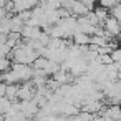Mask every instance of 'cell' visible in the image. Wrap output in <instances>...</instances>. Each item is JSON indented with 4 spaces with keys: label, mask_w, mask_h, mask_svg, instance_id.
<instances>
[{
    "label": "cell",
    "mask_w": 121,
    "mask_h": 121,
    "mask_svg": "<svg viewBox=\"0 0 121 121\" xmlns=\"http://www.w3.org/2000/svg\"><path fill=\"white\" fill-rule=\"evenodd\" d=\"M101 27H103V30H104L109 37H113V38H116V37L121 33V25H119V23H118V20H116L114 17H111V15L103 22V25H101Z\"/></svg>",
    "instance_id": "cell-1"
},
{
    "label": "cell",
    "mask_w": 121,
    "mask_h": 121,
    "mask_svg": "<svg viewBox=\"0 0 121 121\" xmlns=\"http://www.w3.org/2000/svg\"><path fill=\"white\" fill-rule=\"evenodd\" d=\"M91 12L95 13V17H96V20H98L99 27H101V25H103V22L109 17V10H108V9H104V7H101V5H96Z\"/></svg>",
    "instance_id": "cell-2"
},
{
    "label": "cell",
    "mask_w": 121,
    "mask_h": 121,
    "mask_svg": "<svg viewBox=\"0 0 121 121\" xmlns=\"http://www.w3.org/2000/svg\"><path fill=\"white\" fill-rule=\"evenodd\" d=\"M71 42H73V45H78V47L90 45V35H85L81 32H75L71 35Z\"/></svg>",
    "instance_id": "cell-3"
},
{
    "label": "cell",
    "mask_w": 121,
    "mask_h": 121,
    "mask_svg": "<svg viewBox=\"0 0 121 121\" xmlns=\"http://www.w3.org/2000/svg\"><path fill=\"white\" fill-rule=\"evenodd\" d=\"M17 91H18V85H7L5 88V98L10 101L17 99Z\"/></svg>",
    "instance_id": "cell-4"
},
{
    "label": "cell",
    "mask_w": 121,
    "mask_h": 121,
    "mask_svg": "<svg viewBox=\"0 0 121 121\" xmlns=\"http://www.w3.org/2000/svg\"><path fill=\"white\" fill-rule=\"evenodd\" d=\"M48 61H50L48 58H45V56H38V58H35V61L32 63V68H33V70H43V71H45Z\"/></svg>",
    "instance_id": "cell-5"
},
{
    "label": "cell",
    "mask_w": 121,
    "mask_h": 121,
    "mask_svg": "<svg viewBox=\"0 0 121 121\" xmlns=\"http://www.w3.org/2000/svg\"><path fill=\"white\" fill-rule=\"evenodd\" d=\"M4 121H27V118L20 111H15V113H5Z\"/></svg>",
    "instance_id": "cell-6"
},
{
    "label": "cell",
    "mask_w": 121,
    "mask_h": 121,
    "mask_svg": "<svg viewBox=\"0 0 121 121\" xmlns=\"http://www.w3.org/2000/svg\"><path fill=\"white\" fill-rule=\"evenodd\" d=\"M5 37H7V35H5ZM10 52H12V48L7 45L5 38H2V40H0V56H2V58H9V56H10Z\"/></svg>",
    "instance_id": "cell-7"
},
{
    "label": "cell",
    "mask_w": 121,
    "mask_h": 121,
    "mask_svg": "<svg viewBox=\"0 0 121 121\" xmlns=\"http://www.w3.org/2000/svg\"><path fill=\"white\" fill-rule=\"evenodd\" d=\"M109 56H111L113 63H118V65H121V48H119V47H118V48H114V50H111Z\"/></svg>",
    "instance_id": "cell-8"
},
{
    "label": "cell",
    "mask_w": 121,
    "mask_h": 121,
    "mask_svg": "<svg viewBox=\"0 0 121 121\" xmlns=\"http://www.w3.org/2000/svg\"><path fill=\"white\" fill-rule=\"evenodd\" d=\"M111 17H114V18L118 20V23L121 25V2L116 4V5L111 9Z\"/></svg>",
    "instance_id": "cell-9"
},
{
    "label": "cell",
    "mask_w": 121,
    "mask_h": 121,
    "mask_svg": "<svg viewBox=\"0 0 121 121\" xmlns=\"http://www.w3.org/2000/svg\"><path fill=\"white\" fill-rule=\"evenodd\" d=\"M10 65H12V61L9 58H2V56H0V73L10 70Z\"/></svg>",
    "instance_id": "cell-10"
},
{
    "label": "cell",
    "mask_w": 121,
    "mask_h": 121,
    "mask_svg": "<svg viewBox=\"0 0 121 121\" xmlns=\"http://www.w3.org/2000/svg\"><path fill=\"white\" fill-rule=\"evenodd\" d=\"M78 2H81L88 10H93V9L96 7V0H78Z\"/></svg>",
    "instance_id": "cell-11"
},
{
    "label": "cell",
    "mask_w": 121,
    "mask_h": 121,
    "mask_svg": "<svg viewBox=\"0 0 121 121\" xmlns=\"http://www.w3.org/2000/svg\"><path fill=\"white\" fill-rule=\"evenodd\" d=\"M91 121H111V119H109V118H106V116H101V114H99V116H96V114H95V116L91 118Z\"/></svg>",
    "instance_id": "cell-12"
},
{
    "label": "cell",
    "mask_w": 121,
    "mask_h": 121,
    "mask_svg": "<svg viewBox=\"0 0 121 121\" xmlns=\"http://www.w3.org/2000/svg\"><path fill=\"white\" fill-rule=\"evenodd\" d=\"M119 119H121V111H119Z\"/></svg>",
    "instance_id": "cell-13"
}]
</instances>
